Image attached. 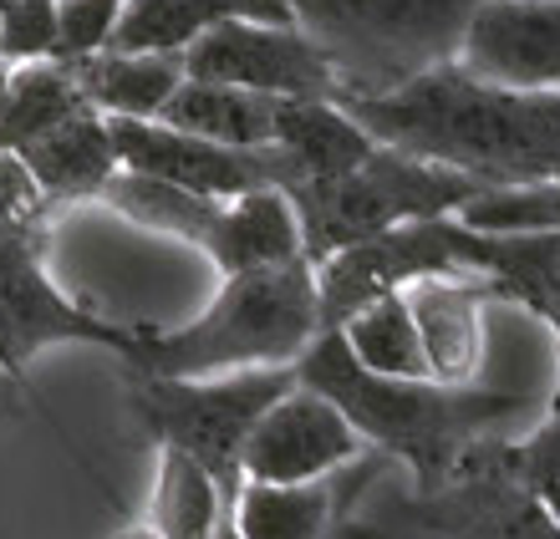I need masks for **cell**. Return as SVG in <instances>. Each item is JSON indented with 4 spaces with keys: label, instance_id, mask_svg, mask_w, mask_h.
Returning a JSON list of instances; mask_svg holds the SVG:
<instances>
[{
    "label": "cell",
    "instance_id": "obj_1",
    "mask_svg": "<svg viewBox=\"0 0 560 539\" xmlns=\"http://www.w3.org/2000/svg\"><path fill=\"white\" fill-rule=\"evenodd\" d=\"M383 148L443 163L485 189L560 184V97L479 82L464 67L418 77L393 97L341 103Z\"/></svg>",
    "mask_w": 560,
    "mask_h": 539
},
{
    "label": "cell",
    "instance_id": "obj_2",
    "mask_svg": "<svg viewBox=\"0 0 560 539\" xmlns=\"http://www.w3.org/2000/svg\"><path fill=\"white\" fill-rule=\"evenodd\" d=\"M301 382L326 392L352 427L368 437V448L408 473L418 489H439L469 464L474 448L489 437H504V423L525 412L530 402L515 392H494L485 382L448 387V382H402L377 377L352 356L341 331L316 336V347L295 362Z\"/></svg>",
    "mask_w": 560,
    "mask_h": 539
},
{
    "label": "cell",
    "instance_id": "obj_3",
    "mask_svg": "<svg viewBox=\"0 0 560 539\" xmlns=\"http://www.w3.org/2000/svg\"><path fill=\"white\" fill-rule=\"evenodd\" d=\"M331 539H560L556 514L515 468V443L489 437L439 489H418L393 458L352 468Z\"/></svg>",
    "mask_w": 560,
    "mask_h": 539
},
{
    "label": "cell",
    "instance_id": "obj_4",
    "mask_svg": "<svg viewBox=\"0 0 560 539\" xmlns=\"http://www.w3.org/2000/svg\"><path fill=\"white\" fill-rule=\"evenodd\" d=\"M322 336V285L316 265L230 276L205 316L174 331H138L128 372L148 377H230L260 366H295Z\"/></svg>",
    "mask_w": 560,
    "mask_h": 539
},
{
    "label": "cell",
    "instance_id": "obj_5",
    "mask_svg": "<svg viewBox=\"0 0 560 539\" xmlns=\"http://www.w3.org/2000/svg\"><path fill=\"white\" fill-rule=\"evenodd\" d=\"M337 72V103L393 97L464 57L485 0H285Z\"/></svg>",
    "mask_w": 560,
    "mask_h": 539
},
{
    "label": "cell",
    "instance_id": "obj_6",
    "mask_svg": "<svg viewBox=\"0 0 560 539\" xmlns=\"http://www.w3.org/2000/svg\"><path fill=\"white\" fill-rule=\"evenodd\" d=\"M301 387L295 366H260L230 377H148L128 372V412L159 448L205 464L235 509L245 489V448L270 408Z\"/></svg>",
    "mask_w": 560,
    "mask_h": 539
},
{
    "label": "cell",
    "instance_id": "obj_7",
    "mask_svg": "<svg viewBox=\"0 0 560 539\" xmlns=\"http://www.w3.org/2000/svg\"><path fill=\"white\" fill-rule=\"evenodd\" d=\"M479 194L485 184H474L469 174L408 159L398 148H377L352 174L295 184L291 204L301 219V234H306L311 265H326L331 255L362 245V239H377L387 230L464 214Z\"/></svg>",
    "mask_w": 560,
    "mask_h": 539
},
{
    "label": "cell",
    "instance_id": "obj_8",
    "mask_svg": "<svg viewBox=\"0 0 560 539\" xmlns=\"http://www.w3.org/2000/svg\"><path fill=\"white\" fill-rule=\"evenodd\" d=\"M42 239L46 230H36V224L0 219V372L26 382L31 356H42L51 347H103L128 362L143 326L103 321L97 310L72 301L46 276Z\"/></svg>",
    "mask_w": 560,
    "mask_h": 539
},
{
    "label": "cell",
    "instance_id": "obj_9",
    "mask_svg": "<svg viewBox=\"0 0 560 539\" xmlns=\"http://www.w3.org/2000/svg\"><path fill=\"white\" fill-rule=\"evenodd\" d=\"M474 245L479 234L464 219H423V224H402L377 239L341 249L326 265H316V285H322V336L341 331L357 310H368L383 295H398L428 276H479L474 270Z\"/></svg>",
    "mask_w": 560,
    "mask_h": 539
},
{
    "label": "cell",
    "instance_id": "obj_10",
    "mask_svg": "<svg viewBox=\"0 0 560 539\" xmlns=\"http://www.w3.org/2000/svg\"><path fill=\"white\" fill-rule=\"evenodd\" d=\"M107 122H113L128 174L163 178L205 199H250L266 189L291 194L301 184L295 163L280 148H230L214 138L178 132L168 122H133V117H107Z\"/></svg>",
    "mask_w": 560,
    "mask_h": 539
},
{
    "label": "cell",
    "instance_id": "obj_11",
    "mask_svg": "<svg viewBox=\"0 0 560 539\" xmlns=\"http://www.w3.org/2000/svg\"><path fill=\"white\" fill-rule=\"evenodd\" d=\"M194 82L245 87L260 97H331L337 103V72L316 51L306 31L280 21H224L184 51Z\"/></svg>",
    "mask_w": 560,
    "mask_h": 539
},
{
    "label": "cell",
    "instance_id": "obj_12",
    "mask_svg": "<svg viewBox=\"0 0 560 539\" xmlns=\"http://www.w3.org/2000/svg\"><path fill=\"white\" fill-rule=\"evenodd\" d=\"M368 437L352 418L316 387H295L260 418L245 448V479L250 483H326L357 468Z\"/></svg>",
    "mask_w": 560,
    "mask_h": 539
},
{
    "label": "cell",
    "instance_id": "obj_13",
    "mask_svg": "<svg viewBox=\"0 0 560 539\" xmlns=\"http://www.w3.org/2000/svg\"><path fill=\"white\" fill-rule=\"evenodd\" d=\"M458 67L494 87L560 97V0H485Z\"/></svg>",
    "mask_w": 560,
    "mask_h": 539
},
{
    "label": "cell",
    "instance_id": "obj_14",
    "mask_svg": "<svg viewBox=\"0 0 560 539\" xmlns=\"http://www.w3.org/2000/svg\"><path fill=\"white\" fill-rule=\"evenodd\" d=\"M408 306H413V321L423 331L428 362H433V377L448 382V387H474L479 372H485V310L494 280L485 276H428L418 285H408Z\"/></svg>",
    "mask_w": 560,
    "mask_h": 539
},
{
    "label": "cell",
    "instance_id": "obj_15",
    "mask_svg": "<svg viewBox=\"0 0 560 539\" xmlns=\"http://www.w3.org/2000/svg\"><path fill=\"white\" fill-rule=\"evenodd\" d=\"M26 163V174L36 178V189L51 199L57 209L67 204H82V199H97L103 204L107 184L122 174V153H118V138H113V122H107L97 107H88L82 117L51 128L46 138L15 153Z\"/></svg>",
    "mask_w": 560,
    "mask_h": 539
},
{
    "label": "cell",
    "instance_id": "obj_16",
    "mask_svg": "<svg viewBox=\"0 0 560 539\" xmlns=\"http://www.w3.org/2000/svg\"><path fill=\"white\" fill-rule=\"evenodd\" d=\"M209 260L220 265L224 280L311 260L291 194L266 189V194H250V199H230L224 219H220V234H214V245H209Z\"/></svg>",
    "mask_w": 560,
    "mask_h": 539
},
{
    "label": "cell",
    "instance_id": "obj_17",
    "mask_svg": "<svg viewBox=\"0 0 560 539\" xmlns=\"http://www.w3.org/2000/svg\"><path fill=\"white\" fill-rule=\"evenodd\" d=\"M224 21H280L291 26L285 0H128L113 51H163L184 57L199 36Z\"/></svg>",
    "mask_w": 560,
    "mask_h": 539
},
{
    "label": "cell",
    "instance_id": "obj_18",
    "mask_svg": "<svg viewBox=\"0 0 560 539\" xmlns=\"http://www.w3.org/2000/svg\"><path fill=\"white\" fill-rule=\"evenodd\" d=\"M276 148L295 163V178L311 184V178H341L362 168L383 143L331 97H285Z\"/></svg>",
    "mask_w": 560,
    "mask_h": 539
},
{
    "label": "cell",
    "instance_id": "obj_19",
    "mask_svg": "<svg viewBox=\"0 0 560 539\" xmlns=\"http://www.w3.org/2000/svg\"><path fill=\"white\" fill-rule=\"evenodd\" d=\"M72 72L97 113L133 117V122H159L174 92L189 82L184 57H163V51H103V57L72 61Z\"/></svg>",
    "mask_w": 560,
    "mask_h": 539
},
{
    "label": "cell",
    "instance_id": "obj_20",
    "mask_svg": "<svg viewBox=\"0 0 560 539\" xmlns=\"http://www.w3.org/2000/svg\"><path fill=\"white\" fill-rule=\"evenodd\" d=\"M280 103L285 97H260L245 87H220V82H184L174 103L163 107L159 122L194 138H214L230 148H276L280 132Z\"/></svg>",
    "mask_w": 560,
    "mask_h": 539
},
{
    "label": "cell",
    "instance_id": "obj_21",
    "mask_svg": "<svg viewBox=\"0 0 560 539\" xmlns=\"http://www.w3.org/2000/svg\"><path fill=\"white\" fill-rule=\"evenodd\" d=\"M103 204L113 209V214H122L128 224H138V230H153V234H163V239H184V245L209 255L230 199H205V194H189V189H178V184H163V178L128 174V168H122V174L107 184Z\"/></svg>",
    "mask_w": 560,
    "mask_h": 539
},
{
    "label": "cell",
    "instance_id": "obj_22",
    "mask_svg": "<svg viewBox=\"0 0 560 539\" xmlns=\"http://www.w3.org/2000/svg\"><path fill=\"white\" fill-rule=\"evenodd\" d=\"M88 92L77 82L72 61H26L15 67L11 92L0 103V153H26L36 138H46L51 128L72 122L88 113Z\"/></svg>",
    "mask_w": 560,
    "mask_h": 539
},
{
    "label": "cell",
    "instance_id": "obj_23",
    "mask_svg": "<svg viewBox=\"0 0 560 539\" xmlns=\"http://www.w3.org/2000/svg\"><path fill=\"white\" fill-rule=\"evenodd\" d=\"M341 483H250L235 499L240 539H331Z\"/></svg>",
    "mask_w": 560,
    "mask_h": 539
},
{
    "label": "cell",
    "instance_id": "obj_24",
    "mask_svg": "<svg viewBox=\"0 0 560 539\" xmlns=\"http://www.w3.org/2000/svg\"><path fill=\"white\" fill-rule=\"evenodd\" d=\"M230 519H235V509L214 483V473L205 464H194L189 453L163 448L159 483H153V499H148V525L163 539H220Z\"/></svg>",
    "mask_w": 560,
    "mask_h": 539
},
{
    "label": "cell",
    "instance_id": "obj_25",
    "mask_svg": "<svg viewBox=\"0 0 560 539\" xmlns=\"http://www.w3.org/2000/svg\"><path fill=\"white\" fill-rule=\"evenodd\" d=\"M341 341H347L357 362L368 366V372H377V377H402V382H428L433 377L423 331H418L413 306H408V295L402 291L372 301L368 310H357L352 321L341 326Z\"/></svg>",
    "mask_w": 560,
    "mask_h": 539
},
{
    "label": "cell",
    "instance_id": "obj_26",
    "mask_svg": "<svg viewBox=\"0 0 560 539\" xmlns=\"http://www.w3.org/2000/svg\"><path fill=\"white\" fill-rule=\"evenodd\" d=\"M458 219L479 234H560V184L485 189Z\"/></svg>",
    "mask_w": 560,
    "mask_h": 539
},
{
    "label": "cell",
    "instance_id": "obj_27",
    "mask_svg": "<svg viewBox=\"0 0 560 539\" xmlns=\"http://www.w3.org/2000/svg\"><path fill=\"white\" fill-rule=\"evenodd\" d=\"M61 15L57 0H0V57L11 67L26 61H57Z\"/></svg>",
    "mask_w": 560,
    "mask_h": 539
},
{
    "label": "cell",
    "instance_id": "obj_28",
    "mask_svg": "<svg viewBox=\"0 0 560 539\" xmlns=\"http://www.w3.org/2000/svg\"><path fill=\"white\" fill-rule=\"evenodd\" d=\"M122 11H128V0H57V15H61L57 61H88L113 51Z\"/></svg>",
    "mask_w": 560,
    "mask_h": 539
},
{
    "label": "cell",
    "instance_id": "obj_29",
    "mask_svg": "<svg viewBox=\"0 0 560 539\" xmlns=\"http://www.w3.org/2000/svg\"><path fill=\"white\" fill-rule=\"evenodd\" d=\"M515 468L560 525V423L556 418H540L530 437H520L515 443Z\"/></svg>",
    "mask_w": 560,
    "mask_h": 539
},
{
    "label": "cell",
    "instance_id": "obj_30",
    "mask_svg": "<svg viewBox=\"0 0 560 539\" xmlns=\"http://www.w3.org/2000/svg\"><path fill=\"white\" fill-rule=\"evenodd\" d=\"M15 408H21V382L0 372V418H5V412H15Z\"/></svg>",
    "mask_w": 560,
    "mask_h": 539
},
{
    "label": "cell",
    "instance_id": "obj_31",
    "mask_svg": "<svg viewBox=\"0 0 560 539\" xmlns=\"http://www.w3.org/2000/svg\"><path fill=\"white\" fill-rule=\"evenodd\" d=\"M118 539H163V535H159V529H153V525H148V519H143V525H128Z\"/></svg>",
    "mask_w": 560,
    "mask_h": 539
},
{
    "label": "cell",
    "instance_id": "obj_32",
    "mask_svg": "<svg viewBox=\"0 0 560 539\" xmlns=\"http://www.w3.org/2000/svg\"><path fill=\"white\" fill-rule=\"evenodd\" d=\"M11 77H15V67L0 57V103H5V92H11Z\"/></svg>",
    "mask_w": 560,
    "mask_h": 539
},
{
    "label": "cell",
    "instance_id": "obj_33",
    "mask_svg": "<svg viewBox=\"0 0 560 539\" xmlns=\"http://www.w3.org/2000/svg\"><path fill=\"white\" fill-rule=\"evenodd\" d=\"M220 539H240V535H235V519H230V525H224V535H220Z\"/></svg>",
    "mask_w": 560,
    "mask_h": 539
}]
</instances>
